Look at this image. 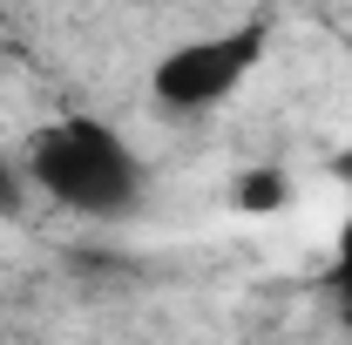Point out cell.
Masks as SVG:
<instances>
[{
  "label": "cell",
  "mask_w": 352,
  "mask_h": 345,
  "mask_svg": "<svg viewBox=\"0 0 352 345\" xmlns=\"http://www.w3.org/2000/svg\"><path fill=\"white\" fill-rule=\"evenodd\" d=\"M28 176L41 183L54 203L82 216H122L135 210L142 197V163L135 149L116 129L88 122V115H68V122H47L34 142H28Z\"/></svg>",
  "instance_id": "cell-1"
},
{
  "label": "cell",
  "mask_w": 352,
  "mask_h": 345,
  "mask_svg": "<svg viewBox=\"0 0 352 345\" xmlns=\"http://www.w3.org/2000/svg\"><path fill=\"white\" fill-rule=\"evenodd\" d=\"M264 34H271L264 21H237V27H223V34L170 47V54L156 61V75H149V95H156L163 109H176V115H197V109L223 102L230 88L258 68Z\"/></svg>",
  "instance_id": "cell-2"
},
{
  "label": "cell",
  "mask_w": 352,
  "mask_h": 345,
  "mask_svg": "<svg viewBox=\"0 0 352 345\" xmlns=\"http://www.w3.org/2000/svg\"><path fill=\"white\" fill-rule=\"evenodd\" d=\"M237 210L244 216H271V210H285V197H292V183H285V170L278 163H258V170H244L237 176Z\"/></svg>",
  "instance_id": "cell-3"
},
{
  "label": "cell",
  "mask_w": 352,
  "mask_h": 345,
  "mask_svg": "<svg viewBox=\"0 0 352 345\" xmlns=\"http://www.w3.org/2000/svg\"><path fill=\"white\" fill-rule=\"evenodd\" d=\"M21 210H28V176L0 156V216H21Z\"/></svg>",
  "instance_id": "cell-4"
},
{
  "label": "cell",
  "mask_w": 352,
  "mask_h": 345,
  "mask_svg": "<svg viewBox=\"0 0 352 345\" xmlns=\"http://www.w3.org/2000/svg\"><path fill=\"white\" fill-rule=\"evenodd\" d=\"M332 278H339V291L352 298V223L339 230V258H332Z\"/></svg>",
  "instance_id": "cell-5"
}]
</instances>
